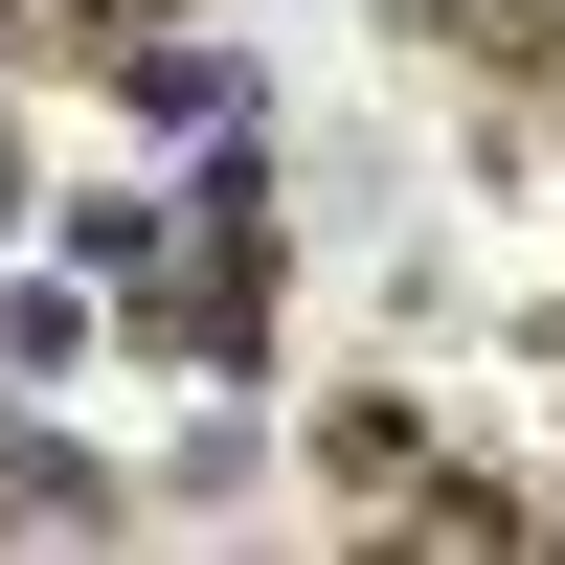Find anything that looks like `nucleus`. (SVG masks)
<instances>
[{
  "mask_svg": "<svg viewBox=\"0 0 565 565\" xmlns=\"http://www.w3.org/2000/svg\"><path fill=\"white\" fill-rule=\"evenodd\" d=\"M45 23H114V45H136V23H181V0H45Z\"/></svg>",
  "mask_w": 565,
  "mask_h": 565,
  "instance_id": "obj_1",
  "label": "nucleus"
}]
</instances>
